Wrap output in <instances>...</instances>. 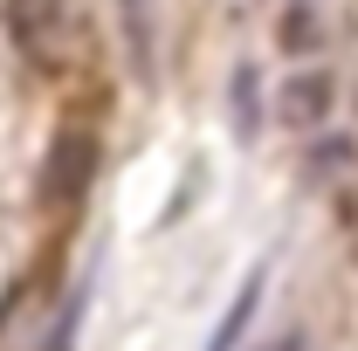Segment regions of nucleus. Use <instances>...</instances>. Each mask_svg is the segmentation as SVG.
I'll return each instance as SVG.
<instances>
[{
  "instance_id": "nucleus-1",
  "label": "nucleus",
  "mask_w": 358,
  "mask_h": 351,
  "mask_svg": "<svg viewBox=\"0 0 358 351\" xmlns=\"http://www.w3.org/2000/svg\"><path fill=\"white\" fill-rule=\"evenodd\" d=\"M0 14L35 69H62L76 55V0H0Z\"/></svg>"
},
{
  "instance_id": "nucleus-2",
  "label": "nucleus",
  "mask_w": 358,
  "mask_h": 351,
  "mask_svg": "<svg viewBox=\"0 0 358 351\" xmlns=\"http://www.w3.org/2000/svg\"><path fill=\"white\" fill-rule=\"evenodd\" d=\"M90 173H96V138L90 131H62L55 138V159H48V179H42L48 207H69L90 186Z\"/></svg>"
},
{
  "instance_id": "nucleus-3",
  "label": "nucleus",
  "mask_w": 358,
  "mask_h": 351,
  "mask_svg": "<svg viewBox=\"0 0 358 351\" xmlns=\"http://www.w3.org/2000/svg\"><path fill=\"white\" fill-rule=\"evenodd\" d=\"M282 117H289V124H324V117H331V76H296V83L282 89Z\"/></svg>"
},
{
  "instance_id": "nucleus-4",
  "label": "nucleus",
  "mask_w": 358,
  "mask_h": 351,
  "mask_svg": "<svg viewBox=\"0 0 358 351\" xmlns=\"http://www.w3.org/2000/svg\"><path fill=\"white\" fill-rule=\"evenodd\" d=\"M255 303H262V275H248V282H241V296H234V310L221 317V331H214V345H207V351H234V338L248 331V317H255Z\"/></svg>"
},
{
  "instance_id": "nucleus-5",
  "label": "nucleus",
  "mask_w": 358,
  "mask_h": 351,
  "mask_svg": "<svg viewBox=\"0 0 358 351\" xmlns=\"http://www.w3.org/2000/svg\"><path fill=\"white\" fill-rule=\"evenodd\" d=\"M262 351H303V338H275V345H262Z\"/></svg>"
}]
</instances>
